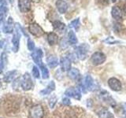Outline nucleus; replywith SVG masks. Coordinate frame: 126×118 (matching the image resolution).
Returning a JSON list of instances; mask_svg holds the SVG:
<instances>
[{
    "label": "nucleus",
    "instance_id": "4",
    "mask_svg": "<svg viewBox=\"0 0 126 118\" xmlns=\"http://www.w3.org/2000/svg\"><path fill=\"white\" fill-rule=\"evenodd\" d=\"M21 86L24 90H29L32 88L33 82L31 78V76L29 73H25L23 76L22 80L21 81Z\"/></svg>",
    "mask_w": 126,
    "mask_h": 118
},
{
    "label": "nucleus",
    "instance_id": "3",
    "mask_svg": "<svg viewBox=\"0 0 126 118\" xmlns=\"http://www.w3.org/2000/svg\"><path fill=\"white\" fill-rule=\"evenodd\" d=\"M106 57L104 53L101 51H96L91 57V61L94 65H99L106 61Z\"/></svg>",
    "mask_w": 126,
    "mask_h": 118
},
{
    "label": "nucleus",
    "instance_id": "9",
    "mask_svg": "<svg viewBox=\"0 0 126 118\" xmlns=\"http://www.w3.org/2000/svg\"><path fill=\"white\" fill-rule=\"evenodd\" d=\"M108 85L110 88V89H112L113 90H115V91H119L122 88V85L121 83L119 80H117L115 77H112L109 79L108 80Z\"/></svg>",
    "mask_w": 126,
    "mask_h": 118
},
{
    "label": "nucleus",
    "instance_id": "24",
    "mask_svg": "<svg viewBox=\"0 0 126 118\" xmlns=\"http://www.w3.org/2000/svg\"><path fill=\"white\" fill-rule=\"evenodd\" d=\"M68 76L70 79L72 80H77L78 77L80 76V72L79 70L76 68H71L68 71Z\"/></svg>",
    "mask_w": 126,
    "mask_h": 118
},
{
    "label": "nucleus",
    "instance_id": "38",
    "mask_svg": "<svg viewBox=\"0 0 126 118\" xmlns=\"http://www.w3.org/2000/svg\"><path fill=\"white\" fill-rule=\"evenodd\" d=\"M117 0H112V2H115Z\"/></svg>",
    "mask_w": 126,
    "mask_h": 118
},
{
    "label": "nucleus",
    "instance_id": "13",
    "mask_svg": "<svg viewBox=\"0 0 126 118\" xmlns=\"http://www.w3.org/2000/svg\"><path fill=\"white\" fill-rule=\"evenodd\" d=\"M18 7L20 11L22 13H27L31 10V1L30 0H19Z\"/></svg>",
    "mask_w": 126,
    "mask_h": 118
},
{
    "label": "nucleus",
    "instance_id": "23",
    "mask_svg": "<svg viewBox=\"0 0 126 118\" xmlns=\"http://www.w3.org/2000/svg\"><path fill=\"white\" fill-rule=\"evenodd\" d=\"M98 116L99 118H114L113 114L106 109H102L100 111H98Z\"/></svg>",
    "mask_w": 126,
    "mask_h": 118
},
{
    "label": "nucleus",
    "instance_id": "40",
    "mask_svg": "<svg viewBox=\"0 0 126 118\" xmlns=\"http://www.w3.org/2000/svg\"><path fill=\"white\" fill-rule=\"evenodd\" d=\"M125 12H126V5H125Z\"/></svg>",
    "mask_w": 126,
    "mask_h": 118
},
{
    "label": "nucleus",
    "instance_id": "20",
    "mask_svg": "<svg viewBox=\"0 0 126 118\" xmlns=\"http://www.w3.org/2000/svg\"><path fill=\"white\" fill-rule=\"evenodd\" d=\"M17 72L16 70H14V71H10V72H8L6 73V75L4 76L3 77V80L5 82H7V83H10L11 81H13L16 76H17Z\"/></svg>",
    "mask_w": 126,
    "mask_h": 118
},
{
    "label": "nucleus",
    "instance_id": "37",
    "mask_svg": "<svg viewBox=\"0 0 126 118\" xmlns=\"http://www.w3.org/2000/svg\"><path fill=\"white\" fill-rule=\"evenodd\" d=\"M8 1L10 2V3H11V4H12V3H13V1H14V0H8Z\"/></svg>",
    "mask_w": 126,
    "mask_h": 118
},
{
    "label": "nucleus",
    "instance_id": "29",
    "mask_svg": "<svg viewBox=\"0 0 126 118\" xmlns=\"http://www.w3.org/2000/svg\"><path fill=\"white\" fill-rule=\"evenodd\" d=\"M32 75H33V76L35 78H39V71L38 69V68L36 66H33V68H32Z\"/></svg>",
    "mask_w": 126,
    "mask_h": 118
},
{
    "label": "nucleus",
    "instance_id": "14",
    "mask_svg": "<svg viewBox=\"0 0 126 118\" xmlns=\"http://www.w3.org/2000/svg\"><path fill=\"white\" fill-rule=\"evenodd\" d=\"M8 12V6L6 0H0V25L2 23L4 17Z\"/></svg>",
    "mask_w": 126,
    "mask_h": 118
},
{
    "label": "nucleus",
    "instance_id": "1",
    "mask_svg": "<svg viewBox=\"0 0 126 118\" xmlns=\"http://www.w3.org/2000/svg\"><path fill=\"white\" fill-rule=\"evenodd\" d=\"M90 46L87 43H82V44L77 46L75 48V52H76V56L80 60H84L88 56Z\"/></svg>",
    "mask_w": 126,
    "mask_h": 118
},
{
    "label": "nucleus",
    "instance_id": "17",
    "mask_svg": "<svg viewBox=\"0 0 126 118\" xmlns=\"http://www.w3.org/2000/svg\"><path fill=\"white\" fill-rule=\"evenodd\" d=\"M14 20L11 17H9L7 21L3 26V31L5 33H11L14 31Z\"/></svg>",
    "mask_w": 126,
    "mask_h": 118
},
{
    "label": "nucleus",
    "instance_id": "10",
    "mask_svg": "<svg viewBox=\"0 0 126 118\" xmlns=\"http://www.w3.org/2000/svg\"><path fill=\"white\" fill-rule=\"evenodd\" d=\"M20 39H21V32L18 31L17 27V29L14 31V35L12 39V44H13V48L14 52H17L19 50V45H20Z\"/></svg>",
    "mask_w": 126,
    "mask_h": 118
},
{
    "label": "nucleus",
    "instance_id": "31",
    "mask_svg": "<svg viewBox=\"0 0 126 118\" xmlns=\"http://www.w3.org/2000/svg\"><path fill=\"white\" fill-rule=\"evenodd\" d=\"M69 43V41H68V39H65V38H63L62 39V40H61V46H62L63 47V48H66V47L67 46H68V45H67V43Z\"/></svg>",
    "mask_w": 126,
    "mask_h": 118
},
{
    "label": "nucleus",
    "instance_id": "18",
    "mask_svg": "<svg viewBox=\"0 0 126 118\" xmlns=\"http://www.w3.org/2000/svg\"><path fill=\"white\" fill-rule=\"evenodd\" d=\"M47 42L50 45L53 46L57 44L58 42V36L56 33L54 32H50L47 34Z\"/></svg>",
    "mask_w": 126,
    "mask_h": 118
},
{
    "label": "nucleus",
    "instance_id": "30",
    "mask_svg": "<svg viewBox=\"0 0 126 118\" xmlns=\"http://www.w3.org/2000/svg\"><path fill=\"white\" fill-rule=\"evenodd\" d=\"M56 102H57V98H56V97H55V96H53L52 98H50V102H49V104H50V106L51 108L54 107L55 103H56Z\"/></svg>",
    "mask_w": 126,
    "mask_h": 118
},
{
    "label": "nucleus",
    "instance_id": "35",
    "mask_svg": "<svg viewBox=\"0 0 126 118\" xmlns=\"http://www.w3.org/2000/svg\"><path fill=\"white\" fill-rule=\"evenodd\" d=\"M2 69H3V62H2V59L0 58V73H2Z\"/></svg>",
    "mask_w": 126,
    "mask_h": 118
},
{
    "label": "nucleus",
    "instance_id": "28",
    "mask_svg": "<svg viewBox=\"0 0 126 118\" xmlns=\"http://www.w3.org/2000/svg\"><path fill=\"white\" fill-rule=\"evenodd\" d=\"M28 48L31 51H33L35 50V43L31 39H28Z\"/></svg>",
    "mask_w": 126,
    "mask_h": 118
},
{
    "label": "nucleus",
    "instance_id": "32",
    "mask_svg": "<svg viewBox=\"0 0 126 118\" xmlns=\"http://www.w3.org/2000/svg\"><path fill=\"white\" fill-rule=\"evenodd\" d=\"M62 102H63V104H64L65 105H70V104H71V102L69 100V98H63Z\"/></svg>",
    "mask_w": 126,
    "mask_h": 118
},
{
    "label": "nucleus",
    "instance_id": "2",
    "mask_svg": "<svg viewBox=\"0 0 126 118\" xmlns=\"http://www.w3.org/2000/svg\"><path fill=\"white\" fill-rule=\"evenodd\" d=\"M44 116V110L40 105H35L29 110V118H43Z\"/></svg>",
    "mask_w": 126,
    "mask_h": 118
},
{
    "label": "nucleus",
    "instance_id": "7",
    "mask_svg": "<svg viewBox=\"0 0 126 118\" xmlns=\"http://www.w3.org/2000/svg\"><path fill=\"white\" fill-rule=\"evenodd\" d=\"M43 50L39 48L35 49L32 51V58L33 61H35V63L36 65H38L39 66H41L43 64Z\"/></svg>",
    "mask_w": 126,
    "mask_h": 118
},
{
    "label": "nucleus",
    "instance_id": "33",
    "mask_svg": "<svg viewBox=\"0 0 126 118\" xmlns=\"http://www.w3.org/2000/svg\"><path fill=\"white\" fill-rule=\"evenodd\" d=\"M104 42H107L109 44H114V43H118L120 41H116V40H110V38H107Z\"/></svg>",
    "mask_w": 126,
    "mask_h": 118
},
{
    "label": "nucleus",
    "instance_id": "26",
    "mask_svg": "<svg viewBox=\"0 0 126 118\" xmlns=\"http://www.w3.org/2000/svg\"><path fill=\"white\" fill-rule=\"evenodd\" d=\"M80 18H77V19L73 20V21H72L69 24V28H71V29H74L77 31L79 30V29H80Z\"/></svg>",
    "mask_w": 126,
    "mask_h": 118
},
{
    "label": "nucleus",
    "instance_id": "34",
    "mask_svg": "<svg viewBox=\"0 0 126 118\" xmlns=\"http://www.w3.org/2000/svg\"><path fill=\"white\" fill-rule=\"evenodd\" d=\"M100 2H102V6H106L109 4V0H100Z\"/></svg>",
    "mask_w": 126,
    "mask_h": 118
},
{
    "label": "nucleus",
    "instance_id": "39",
    "mask_svg": "<svg viewBox=\"0 0 126 118\" xmlns=\"http://www.w3.org/2000/svg\"><path fill=\"white\" fill-rule=\"evenodd\" d=\"M0 88H1V80H0Z\"/></svg>",
    "mask_w": 126,
    "mask_h": 118
},
{
    "label": "nucleus",
    "instance_id": "21",
    "mask_svg": "<svg viewBox=\"0 0 126 118\" xmlns=\"http://www.w3.org/2000/svg\"><path fill=\"white\" fill-rule=\"evenodd\" d=\"M52 25L54 30H56L59 32H63L65 30V25L59 21H55L52 23Z\"/></svg>",
    "mask_w": 126,
    "mask_h": 118
},
{
    "label": "nucleus",
    "instance_id": "19",
    "mask_svg": "<svg viewBox=\"0 0 126 118\" xmlns=\"http://www.w3.org/2000/svg\"><path fill=\"white\" fill-rule=\"evenodd\" d=\"M47 61L49 67L51 69H54L55 67H57L59 64L57 57L54 56V55H50V56H49L47 59Z\"/></svg>",
    "mask_w": 126,
    "mask_h": 118
},
{
    "label": "nucleus",
    "instance_id": "12",
    "mask_svg": "<svg viewBox=\"0 0 126 118\" xmlns=\"http://www.w3.org/2000/svg\"><path fill=\"white\" fill-rule=\"evenodd\" d=\"M99 97L101 98V100L107 102V103L111 106L116 105V102H115V101H114V99L110 95V94L107 91H106V90H102V91L100 92Z\"/></svg>",
    "mask_w": 126,
    "mask_h": 118
},
{
    "label": "nucleus",
    "instance_id": "6",
    "mask_svg": "<svg viewBox=\"0 0 126 118\" xmlns=\"http://www.w3.org/2000/svg\"><path fill=\"white\" fill-rule=\"evenodd\" d=\"M111 15L113 19L117 21H121L124 18V11L118 6H113L111 10Z\"/></svg>",
    "mask_w": 126,
    "mask_h": 118
},
{
    "label": "nucleus",
    "instance_id": "25",
    "mask_svg": "<svg viewBox=\"0 0 126 118\" xmlns=\"http://www.w3.org/2000/svg\"><path fill=\"white\" fill-rule=\"evenodd\" d=\"M68 41L71 45H75L77 43V38L75 32L73 30H70L68 33Z\"/></svg>",
    "mask_w": 126,
    "mask_h": 118
},
{
    "label": "nucleus",
    "instance_id": "11",
    "mask_svg": "<svg viewBox=\"0 0 126 118\" xmlns=\"http://www.w3.org/2000/svg\"><path fill=\"white\" fill-rule=\"evenodd\" d=\"M94 87V84L93 78L90 75H87L84 77V80L82 85V88H84V90L85 91V89L88 90H92Z\"/></svg>",
    "mask_w": 126,
    "mask_h": 118
},
{
    "label": "nucleus",
    "instance_id": "27",
    "mask_svg": "<svg viewBox=\"0 0 126 118\" xmlns=\"http://www.w3.org/2000/svg\"><path fill=\"white\" fill-rule=\"evenodd\" d=\"M39 68L41 69L42 72V76L43 79H48L49 78V71L47 69V67L44 65H42L41 66H39Z\"/></svg>",
    "mask_w": 126,
    "mask_h": 118
},
{
    "label": "nucleus",
    "instance_id": "16",
    "mask_svg": "<svg viewBox=\"0 0 126 118\" xmlns=\"http://www.w3.org/2000/svg\"><path fill=\"white\" fill-rule=\"evenodd\" d=\"M56 7H57V10L59 13L63 14H65L66 11L68 10L69 6L65 0H57Z\"/></svg>",
    "mask_w": 126,
    "mask_h": 118
},
{
    "label": "nucleus",
    "instance_id": "22",
    "mask_svg": "<svg viewBox=\"0 0 126 118\" xmlns=\"http://www.w3.org/2000/svg\"><path fill=\"white\" fill-rule=\"evenodd\" d=\"M54 89H55V84H54V81H51L44 90H41L40 94H42V95H47V94H50Z\"/></svg>",
    "mask_w": 126,
    "mask_h": 118
},
{
    "label": "nucleus",
    "instance_id": "5",
    "mask_svg": "<svg viewBox=\"0 0 126 118\" xmlns=\"http://www.w3.org/2000/svg\"><path fill=\"white\" fill-rule=\"evenodd\" d=\"M29 31L32 35H33L35 36H37V37L42 36V35L44 34L43 29L36 23L30 24L29 26Z\"/></svg>",
    "mask_w": 126,
    "mask_h": 118
},
{
    "label": "nucleus",
    "instance_id": "15",
    "mask_svg": "<svg viewBox=\"0 0 126 118\" xmlns=\"http://www.w3.org/2000/svg\"><path fill=\"white\" fill-rule=\"evenodd\" d=\"M71 64H72V61H71V60L68 57H62L61 58L60 65H61V68H62V71H64V72H68V71L71 69Z\"/></svg>",
    "mask_w": 126,
    "mask_h": 118
},
{
    "label": "nucleus",
    "instance_id": "36",
    "mask_svg": "<svg viewBox=\"0 0 126 118\" xmlns=\"http://www.w3.org/2000/svg\"><path fill=\"white\" fill-rule=\"evenodd\" d=\"M30 1L34 2H39V0H30Z\"/></svg>",
    "mask_w": 126,
    "mask_h": 118
},
{
    "label": "nucleus",
    "instance_id": "8",
    "mask_svg": "<svg viewBox=\"0 0 126 118\" xmlns=\"http://www.w3.org/2000/svg\"><path fill=\"white\" fill-rule=\"evenodd\" d=\"M65 94L68 97L74 98L75 99L80 100L81 98V93L78 88H69L65 92Z\"/></svg>",
    "mask_w": 126,
    "mask_h": 118
}]
</instances>
